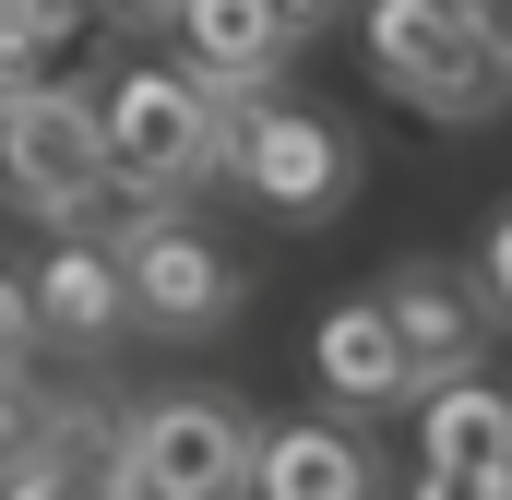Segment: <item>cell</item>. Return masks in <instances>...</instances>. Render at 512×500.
Listing matches in <instances>:
<instances>
[{"instance_id": "obj_1", "label": "cell", "mask_w": 512, "mask_h": 500, "mask_svg": "<svg viewBox=\"0 0 512 500\" xmlns=\"http://www.w3.org/2000/svg\"><path fill=\"white\" fill-rule=\"evenodd\" d=\"M370 84L417 120H501L512 108V12L501 0H370Z\"/></svg>"}, {"instance_id": "obj_2", "label": "cell", "mask_w": 512, "mask_h": 500, "mask_svg": "<svg viewBox=\"0 0 512 500\" xmlns=\"http://www.w3.org/2000/svg\"><path fill=\"white\" fill-rule=\"evenodd\" d=\"M0 191L24 215H48L60 239H96L108 215H155L131 203L120 167H108V131H96V96L84 84H36V96H0Z\"/></svg>"}, {"instance_id": "obj_3", "label": "cell", "mask_w": 512, "mask_h": 500, "mask_svg": "<svg viewBox=\"0 0 512 500\" xmlns=\"http://www.w3.org/2000/svg\"><path fill=\"white\" fill-rule=\"evenodd\" d=\"M96 131H108V167H120L131 203H179L203 179H227V96L191 72V60H143L96 96Z\"/></svg>"}, {"instance_id": "obj_4", "label": "cell", "mask_w": 512, "mask_h": 500, "mask_svg": "<svg viewBox=\"0 0 512 500\" xmlns=\"http://www.w3.org/2000/svg\"><path fill=\"white\" fill-rule=\"evenodd\" d=\"M251 465H262V417L239 393H155L131 405V489L143 500H251Z\"/></svg>"}, {"instance_id": "obj_5", "label": "cell", "mask_w": 512, "mask_h": 500, "mask_svg": "<svg viewBox=\"0 0 512 500\" xmlns=\"http://www.w3.org/2000/svg\"><path fill=\"white\" fill-rule=\"evenodd\" d=\"M227 179L274 215H334L358 191V131L322 108H286V96H239L227 108Z\"/></svg>"}, {"instance_id": "obj_6", "label": "cell", "mask_w": 512, "mask_h": 500, "mask_svg": "<svg viewBox=\"0 0 512 500\" xmlns=\"http://www.w3.org/2000/svg\"><path fill=\"white\" fill-rule=\"evenodd\" d=\"M108 250H120V274H131V322H155V334H215V322H227V310L251 298L239 250L215 239V227H191L179 203L131 215Z\"/></svg>"}, {"instance_id": "obj_7", "label": "cell", "mask_w": 512, "mask_h": 500, "mask_svg": "<svg viewBox=\"0 0 512 500\" xmlns=\"http://www.w3.org/2000/svg\"><path fill=\"white\" fill-rule=\"evenodd\" d=\"M382 322H393V346H405V381L441 393V381H465L489 358V322H501V310H489L477 274H453V262H393Z\"/></svg>"}, {"instance_id": "obj_8", "label": "cell", "mask_w": 512, "mask_h": 500, "mask_svg": "<svg viewBox=\"0 0 512 500\" xmlns=\"http://www.w3.org/2000/svg\"><path fill=\"white\" fill-rule=\"evenodd\" d=\"M24 310H36V346H72V358H108L131 334V274L108 239H60L36 262V286H24Z\"/></svg>"}, {"instance_id": "obj_9", "label": "cell", "mask_w": 512, "mask_h": 500, "mask_svg": "<svg viewBox=\"0 0 512 500\" xmlns=\"http://www.w3.org/2000/svg\"><path fill=\"white\" fill-rule=\"evenodd\" d=\"M167 24L191 36V72H203L227 108H239V96H274V72H286V48H298L286 0H179Z\"/></svg>"}, {"instance_id": "obj_10", "label": "cell", "mask_w": 512, "mask_h": 500, "mask_svg": "<svg viewBox=\"0 0 512 500\" xmlns=\"http://www.w3.org/2000/svg\"><path fill=\"white\" fill-rule=\"evenodd\" d=\"M251 500H382V465H370L358 429H334V417H286V429H262Z\"/></svg>"}, {"instance_id": "obj_11", "label": "cell", "mask_w": 512, "mask_h": 500, "mask_svg": "<svg viewBox=\"0 0 512 500\" xmlns=\"http://www.w3.org/2000/svg\"><path fill=\"white\" fill-rule=\"evenodd\" d=\"M310 370L334 405H405L417 381H405V346H393L382 298H346V310H322V334H310Z\"/></svg>"}, {"instance_id": "obj_12", "label": "cell", "mask_w": 512, "mask_h": 500, "mask_svg": "<svg viewBox=\"0 0 512 500\" xmlns=\"http://www.w3.org/2000/svg\"><path fill=\"white\" fill-rule=\"evenodd\" d=\"M417 465H453V477H501L512 465V393L501 381H441L417 405Z\"/></svg>"}, {"instance_id": "obj_13", "label": "cell", "mask_w": 512, "mask_h": 500, "mask_svg": "<svg viewBox=\"0 0 512 500\" xmlns=\"http://www.w3.org/2000/svg\"><path fill=\"white\" fill-rule=\"evenodd\" d=\"M0 48H24L48 84H72V48H84V0H0Z\"/></svg>"}, {"instance_id": "obj_14", "label": "cell", "mask_w": 512, "mask_h": 500, "mask_svg": "<svg viewBox=\"0 0 512 500\" xmlns=\"http://www.w3.org/2000/svg\"><path fill=\"white\" fill-rule=\"evenodd\" d=\"M0 500H131L108 465H72V453H12L0 465Z\"/></svg>"}, {"instance_id": "obj_15", "label": "cell", "mask_w": 512, "mask_h": 500, "mask_svg": "<svg viewBox=\"0 0 512 500\" xmlns=\"http://www.w3.org/2000/svg\"><path fill=\"white\" fill-rule=\"evenodd\" d=\"M477 298H489V310H512V203L489 215V239H477Z\"/></svg>"}, {"instance_id": "obj_16", "label": "cell", "mask_w": 512, "mask_h": 500, "mask_svg": "<svg viewBox=\"0 0 512 500\" xmlns=\"http://www.w3.org/2000/svg\"><path fill=\"white\" fill-rule=\"evenodd\" d=\"M24 429H36V370H0V465L24 453Z\"/></svg>"}, {"instance_id": "obj_17", "label": "cell", "mask_w": 512, "mask_h": 500, "mask_svg": "<svg viewBox=\"0 0 512 500\" xmlns=\"http://www.w3.org/2000/svg\"><path fill=\"white\" fill-rule=\"evenodd\" d=\"M405 500H489V477H453V465H417V489Z\"/></svg>"}, {"instance_id": "obj_18", "label": "cell", "mask_w": 512, "mask_h": 500, "mask_svg": "<svg viewBox=\"0 0 512 500\" xmlns=\"http://www.w3.org/2000/svg\"><path fill=\"white\" fill-rule=\"evenodd\" d=\"M96 12H108V24H167L179 0H96Z\"/></svg>"}, {"instance_id": "obj_19", "label": "cell", "mask_w": 512, "mask_h": 500, "mask_svg": "<svg viewBox=\"0 0 512 500\" xmlns=\"http://www.w3.org/2000/svg\"><path fill=\"white\" fill-rule=\"evenodd\" d=\"M322 12H334V0H286V24H322Z\"/></svg>"}, {"instance_id": "obj_20", "label": "cell", "mask_w": 512, "mask_h": 500, "mask_svg": "<svg viewBox=\"0 0 512 500\" xmlns=\"http://www.w3.org/2000/svg\"><path fill=\"white\" fill-rule=\"evenodd\" d=\"M489 500H512V465H501V477H489Z\"/></svg>"}, {"instance_id": "obj_21", "label": "cell", "mask_w": 512, "mask_h": 500, "mask_svg": "<svg viewBox=\"0 0 512 500\" xmlns=\"http://www.w3.org/2000/svg\"><path fill=\"white\" fill-rule=\"evenodd\" d=\"M501 12H512V0H501Z\"/></svg>"}]
</instances>
